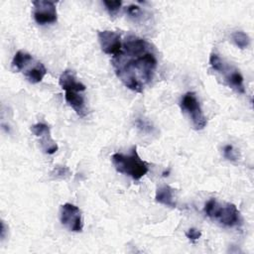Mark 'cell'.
I'll use <instances>...</instances> for the list:
<instances>
[{
	"instance_id": "obj_1",
	"label": "cell",
	"mask_w": 254,
	"mask_h": 254,
	"mask_svg": "<svg viewBox=\"0 0 254 254\" xmlns=\"http://www.w3.org/2000/svg\"><path fill=\"white\" fill-rule=\"evenodd\" d=\"M112 65L126 87L142 92L152 81L158 61L149 42L130 35L122 43L120 52L113 56Z\"/></svg>"
},
{
	"instance_id": "obj_2",
	"label": "cell",
	"mask_w": 254,
	"mask_h": 254,
	"mask_svg": "<svg viewBox=\"0 0 254 254\" xmlns=\"http://www.w3.org/2000/svg\"><path fill=\"white\" fill-rule=\"evenodd\" d=\"M111 161L118 173L126 175L135 181L140 180L149 172L148 164L140 158L136 146H133L128 155L114 153L111 156Z\"/></svg>"
},
{
	"instance_id": "obj_3",
	"label": "cell",
	"mask_w": 254,
	"mask_h": 254,
	"mask_svg": "<svg viewBox=\"0 0 254 254\" xmlns=\"http://www.w3.org/2000/svg\"><path fill=\"white\" fill-rule=\"evenodd\" d=\"M203 211L210 219L217 221L223 226L233 227L240 223V212L233 203L220 204L216 199H208L203 207Z\"/></svg>"
},
{
	"instance_id": "obj_4",
	"label": "cell",
	"mask_w": 254,
	"mask_h": 254,
	"mask_svg": "<svg viewBox=\"0 0 254 254\" xmlns=\"http://www.w3.org/2000/svg\"><path fill=\"white\" fill-rule=\"evenodd\" d=\"M181 108L189 115L195 130H201L205 127L207 120L201 110L195 93L187 92L181 100Z\"/></svg>"
},
{
	"instance_id": "obj_5",
	"label": "cell",
	"mask_w": 254,
	"mask_h": 254,
	"mask_svg": "<svg viewBox=\"0 0 254 254\" xmlns=\"http://www.w3.org/2000/svg\"><path fill=\"white\" fill-rule=\"evenodd\" d=\"M33 16L37 24L46 25L57 22L58 14L54 2L46 0L33 1Z\"/></svg>"
},
{
	"instance_id": "obj_6",
	"label": "cell",
	"mask_w": 254,
	"mask_h": 254,
	"mask_svg": "<svg viewBox=\"0 0 254 254\" xmlns=\"http://www.w3.org/2000/svg\"><path fill=\"white\" fill-rule=\"evenodd\" d=\"M61 222L72 232H81L83 223L79 208L72 203H64L61 207Z\"/></svg>"
},
{
	"instance_id": "obj_7",
	"label": "cell",
	"mask_w": 254,
	"mask_h": 254,
	"mask_svg": "<svg viewBox=\"0 0 254 254\" xmlns=\"http://www.w3.org/2000/svg\"><path fill=\"white\" fill-rule=\"evenodd\" d=\"M31 131L36 137L40 138L41 148L46 154L52 155L58 151L59 147H58L57 143L53 140V138L51 136L50 127L47 124L37 123V124L31 126Z\"/></svg>"
},
{
	"instance_id": "obj_8",
	"label": "cell",
	"mask_w": 254,
	"mask_h": 254,
	"mask_svg": "<svg viewBox=\"0 0 254 254\" xmlns=\"http://www.w3.org/2000/svg\"><path fill=\"white\" fill-rule=\"evenodd\" d=\"M97 38L103 53L115 56L120 52L122 48V43L120 40V35L118 33L108 30L99 31L97 33Z\"/></svg>"
},
{
	"instance_id": "obj_9",
	"label": "cell",
	"mask_w": 254,
	"mask_h": 254,
	"mask_svg": "<svg viewBox=\"0 0 254 254\" xmlns=\"http://www.w3.org/2000/svg\"><path fill=\"white\" fill-rule=\"evenodd\" d=\"M64 91V99L66 103L75 111L78 116L84 117L86 115V107L84 97L81 94L83 91L78 89H67Z\"/></svg>"
},
{
	"instance_id": "obj_10",
	"label": "cell",
	"mask_w": 254,
	"mask_h": 254,
	"mask_svg": "<svg viewBox=\"0 0 254 254\" xmlns=\"http://www.w3.org/2000/svg\"><path fill=\"white\" fill-rule=\"evenodd\" d=\"M219 72L224 74L225 80L231 88H233L238 93H242V94L245 93V87H244V83H243V76L239 72L238 69L233 68V67H229V66H227L223 64V66H222V68L220 69Z\"/></svg>"
},
{
	"instance_id": "obj_11",
	"label": "cell",
	"mask_w": 254,
	"mask_h": 254,
	"mask_svg": "<svg viewBox=\"0 0 254 254\" xmlns=\"http://www.w3.org/2000/svg\"><path fill=\"white\" fill-rule=\"evenodd\" d=\"M59 83L62 86V88L64 90H67V89H79L81 91H84L86 86L77 80L75 73L72 70L66 69L64 70L59 79Z\"/></svg>"
},
{
	"instance_id": "obj_12",
	"label": "cell",
	"mask_w": 254,
	"mask_h": 254,
	"mask_svg": "<svg viewBox=\"0 0 254 254\" xmlns=\"http://www.w3.org/2000/svg\"><path fill=\"white\" fill-rule=\"evenodd\" d=\"M155 199L157 202L169 207H176L177 203L174 199V190L170 186L159 187L156 190Z\"/></svg>"
},
{
	"instance_id": "obj_13",
	"label": "cell",
	"mask_w": 254,
	"mask_h": 254,
	"mask_svg": "<svg viewBox=\"0 0 254 254\" xmlns=\"http://www.w3.org/2000/svg\"><path fill=\"white\" fill-rule=\"evenodd\" d=\"M24 74L28 81H30L31 83H38L42 81V79L47 74V68L42 63L36 62L32 67L24 71Z\"/></svg>"
},
{
	"instance_id": "obj_14",
	"label": "cell",
	"mask_w": 254,
	"mask_h": 254,
	"mask_svg": "<svg viewBox=\"0 0 254 254\" xmlns=\"http://www.w3.org/2000/svg\"><path fill=\"white\" fill-rule=\"evenodd\" d=\"M31 62H33V57L23 51H18L12 61V65L17 70H23Z\"/></svg>"
},
{
	"instance_id": "obj_15",
	"label": "cell",
	"mask_w": 254,
	"mask_h": 254,
	"mask_svg": "<svg viewBox=\"0 0 254 254\" xmlns=\"http://www.w3.org/2000/svg\"><path fill=\"white\" fill-rule=\"evenodd\" d=\"M232 40L234 42V44L240 48V49H245L249 46L250 44V39L248 37L247 34H245L242 31H236L232 34Z\"/></svg>"
},
{
	"instance_id": "obj_16",
	"label": "cell",
	"mask_w": 254,
	"mask_h": 254,
	"mask_svg": "<svg viewBox=\"0 0 254 254\" xmlns=\"http://www.w3.org/2000/svg\"><path fill=\"white\" fill-rule=\"evenodd\" d=\"M102 3H103V5L105 6L106 10L108 11V13L111 16L115 15L119 11V9L121 8V5H122V2L119 1V0H117V1H107V0H104Z\"/></svg>"
},
{
	"instance_id": "obj_17",
	"label": "cell",
	"mask_w": 254,
	"mask_h": 254,
	"mask_svg": "<svg viewBox=\"0 0 254 254\" xmlns=\"http://www.w3.org/2000/svg\"><path fill=\"white\" fill-rule=\"evenodd\" d=\"M69 175H70V171L67 167H57L51 173V176L54 179H65Z\"/></svg>"
},
{
	"instance_id": "obj_18",
	"label": "cell",
	"mask_w": 254,
	"mask_h": 254,
	"mask_svg": "<svg viewBox=\"0 0 254 254\" xmlns=\"http://www.w3.org/2000/svg\"><path fill=\"white\" fill-rule=\"evenodd\" d=\"M223 62L221 61V59L216 55V54H211L210 55V58H209V64L210 66L212 67L213 70H216V71H220V69L222 68L223 66Z\"/></svg>"
},
{
	"instance_id": "obj_19",
	"label": "cell",
	"mask_w": 254,
	"mask_h": 254,
	"mask_svg": "<svg viewBox=\"0 0 254 254\" xmlns=\"http://www.w3.org/2000/svg\"><path fill=\"white\" fill-rule=\"evenodd\" d=\"M223 156L228 161H231V162H236L237 161L236 150L231 145L224 146V148H223Z\"/></svg>"
},
{
	"instance_id": "obj_20",
	"label": "cell",
	"mask_w": 254,
	"mask_h": 254,
	"mask_svg": "<svg viewBox=\"0 0 254 254\" xmlns=\"http://www.w3.org/2000/svg\"><path fill=\"white\" fill-rule=\"evenodd\" d=\"M125 11L129 15V17L134 18V19L139 18L140 15H141V8L138 5H135V4H131V5L127 6Z\"/></svg>"
},
{
	"instance_id": "obj_21",
	"label": "cell",
	"mask_w": 254,
	"mask_h": 254,
	"mask_svg": "<svg viewBox=\"0 0 254 254\" xmlns=\"http://www.w3.org/2000/svg\"><path fill=\"white\" fill-rule=\"evenodd\" d=\"M186 236H187V238H189L190 240L195 241V240H197V239L200 238L201 232H200L198 229L191 227V228H190V229L186 232Z\"/></svg>"
}]
</instances>
